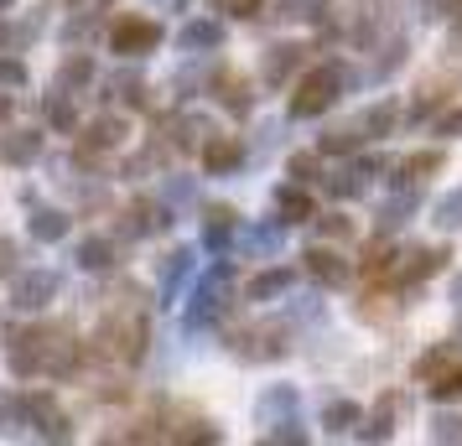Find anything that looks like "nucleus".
I'll return each mask as SVG.
<instances>
[{"mask_svg": "<svg viewBox=\"0 0 462 446\" xmlns=\"http://www.w3.org/2000/svg\"><path fill=\"white\" fill-rule=\"evenodd\" d=\"M337 84H343V68H317V73H307L301 88L291 94V114L296 120H312V114H322V109H333Z\"/></svg>", "mask_w": 462, "mask_h": 446, "instance_id": "obj_1", "label": "nucleus"}, {"mask_svg": "<svg viewBox=\"0 0 462 446\" xmlns=\"http://www.w3.org/2000/svg\"><path fill=\"white\" fill-rule=\"evenodd\" d=\"M162 42V26L146 22V16H125V22L109 26V47L120 52V58H141V52H156Z\"/></svg>", "mask_w": 462, "mask_h": 446, "instance_id": "obj_2", "label": "nucleus"}, {"mask_svg": "<svg viewBox=\"0 0 462 446\" xmlns=\"http://www.w3.org/2000/svg\"><path fill=\"white\" fill-rule=\"evenodd\" d=\"M58 291V276L52 270H32V276L16 280V291H11V301L22 306V312H37V306H47V296Z\"/></svg>", "mask_w": 462, "mask_h": 446, "instance_id": "obj_3", "label": "nucleus"}, {"mask_svg": "<svg viewBox=\"0 0 462 446\" xmlns=\"http://www.w3.org/2000/svg\"><path fill=\"white\" fill-rule=\"evenodd\" d=\"M245 161V146L234 141V135H208V146H203V167H208V177H224V171H234Z\"/></svg>", "mask_w": 462, "mask_h": 446, "instance_id": "obj_4", "label": "nucleus"}, {"mask_svg": "<svg viewBox=\"0 0 462 446\" xmlns=\"http://www.w3.org/2000/svg\"><path fill=\"white\" fill-rule=\"evenodd\" d=\"M37 150H42V135H32V130H16V135H5V141H0V156H5L11 167L37 161Z\"/></svg>", "mask_w": 462, "mask_h": 446, "instance_id": "obj_5", "label": "nucleus"}, {"mask_svg": "<svg viewBox=\"0 0 462 446\" xmlns=\"http://www.w3.org/2000/svg\"><path fill=\"white\" fill-rule=\"evenodd\" d=\"M275 208H281V223H307L312 218V197L301 187H281L275 192Z\"/></svg>", "mask_w": 462, "mask_h": 446, "instance_id": "obj_6", "label": "nucleus"}, {"mask_svg": "<svg viewBox=\"0 0 462 446\" xmlns=\"http://www.w3.org/2000/svg\"><path fill=\"white\" fill-rule=\"evenodd\" d=\"M307 270H312L317 280H328V286L348 280V265H343V255H333V250H307Z\"/></svg>", "mask_w": 462, "mask_h": 446, "instance_id": "obj_7", "label": "nucleus"}, {"mask_svg": "<svg viewBox=\"0 0 462 446\" xmlns=\"http://www.w3.org/2000/svg\"><path fill=\"white\" fill-rule=\"evenodd\" d=\"M296 63H301V47H271V58H265V78H271V84H281Z\"/></svg>", "mask_w": 462, "mask_h": 446, "instance_id": "obj_8", "label": "nucleus"}, {"mask_svg": "<svg viewBox=\"0 0 462 446\" xmlns=\"http://www.w3.org/2000/svg\"><path fill=\"white\" fill-rule=\"evenodd\" d=\"M291 286V270H265V276L250 280V301H265V296H281Z\"/></svg>", "mask_w": 462, "mask_h": 446, "instance_id": "obj_9", "label": "nucleus"}, {"mask_svg": "<svg viewBox=\"0 0 462 446\" xmlns=\"http://www.w3.org/2000/svg\"><path fill=\"white\" fill-rule=\"evenodd\" d=\"M441 265H447V250H416V255H411V265H405V276L426 280V276H437Z\"/></svg>", "mask_w": 462, "mask_h": 446, "instance_id": "obj_10", "label": "nucleus"}, {"mask_svg": "<svg viewBox=\"0 0 462 446\" xmlns=\"http://www.w3.org/2000/svg\"><path fill=\"white\" fill-rule=\"evenodd\" d=\"M229 234H234V213H229V208H208V218H203V239L218 250Z\"/></svg>", "mask_w": 462, "mask_h": 446, "instance_id": "obj_11", "label": "nucleus"}, {"mask_svg": "<svg viewBox=\"0 0 462 446\" xmlns=\"http://www.w3.org/2000/svg\"><path fill=\"white\" fill-rule=\"evenodd\" d=\"M218 42H224V26H213V22H192L182 32V47H218Z\"/></svg>", "mask_w": 462, "mask_h": 446, "instance_id": "obj_12", "label": "nucleus"}, {"mask_svg": "<svg viewBox=\"0 0 462 446\" xmlns=\"http://www.w3.org/2000/svg\"><path fill=\"white\" fill-rule=\"evenodd\" d=\"M32 234H37V239H63L68 234V218H63V213H52V208H42L37 218H32Z\"/></svg>", "mask_w": 462, "mask_h": 446, "instance_id": "obj_13", "label": "nucleus"}, {"mask_svg": "<svg viewBox=\"0 0 462 446\" xmlns=\"http://www.w3.org/2000/svg\"><path fill=\"white\" fill-rule=\"evenodd\" d=\"M120 135H125V120H94L88 125V146H120Z\"/></svg>", "mask_w": 462, "mask_h": 446, "instance_id": "obj_14", "label": "nucleus"}, {"mask_svg": "<svg viewBox=\"0 0 462 446\" xmlns=\"http://www.w3.org/2000/svg\"><path fill=\"white\" fill-rule=\"evenodd\" d=\"M47 120H52L58 130H73V125H79V109L68 105L63 94H52V99H47Z\"/></svg>", "mask_w": 462, "mask_h": 446, "instance_id": "obj_15", "label": "nucleus"}, {"mask_svg": "<svg viewBox=\"0 0 462 446\" xmlns=\"http://www.w3.org/2000/svg\"><path fill=\"white\" fill-rule=\"evenodd\" d=\"M441 167V150H420V156H411V161H405V182H420V177H426V171H437Z\"/></svg>", "mask_w": 462, "mask_h": 446, "instance_id": "obj_16", "label": "nucleus"}, {"mask_svg": "<svg viewBox=\"0 0 462 446\" xmlns=\"http://www.w3.org/2000/svg\"><path fill=\"white\" fill-rule=\"evenodd\" d=\"M79 265H84V270H105L109 265V244L105 239H88L84 250H79Z\"/></svg>", "mask_w": 462, "mask_h": 446, "instance_id": "obj_17", "label": "nucleus"}, {"mask_svg": "<svg viewBox=\"0 0 462 446\" xmlns=\"http://www.w3.org/2000/svg\"><path fill=\"white\" fill-rule=\"evenodd\" d=\"M218 88H224V105L229 109H239V114H245V109H250V94H245V78H218Z\"/></svg>", "mask_w": 462, "mask_h": 446, "instance_id": "obj_18", "label": "nucleus"}, {"mask_svg": "<svg viewBox=\"0 0 462 446\" xmlns=\"http://www.w3.org/2000/svg\"><path fill=\"white\" fill-rule=\"evenodd\" d=\"M437 223L441 229H457L462 223V192H452V197H441L437 203Z\"/></svg>", "mask_w": 462, "mask_h": 446, "instance_id": "obj_19", "label": "nucleus"}, {"mask_svg": "<svg viewBox=\"0 0 462 446\" xmlns=\"http://www.w3.org/2000/svg\"><path fill=\"white\" fill-rule=\"evenodd\" d=\"M354 421H358V405H348V400L328 405V425H333V431H343V425H354Z\"/></svg>", "mask_w": 462, "mask_h": 446, "instance_id": "obj_20", "label": "nucleus"}, {"mask_svg": "<svg viewBox=\"0 0 462 446\" xmlns=\"http://www.w3.org/2000/svg\"><path fill=\"white\" fill-rule=\"evenodd\" d=\"M431 395H437V400H452V395H462V369H452V374H441V379L431 384Z\"/></svg>", "mask_w": 462, "mask_h": 446, "instance_id": "obj_21", "label": "nucleus"}, {"mask_svg": "<svg viewBox=\"0 0 462 446\" xmlns=\"http://www.w3.org/2000/svg\"><path fill=\"white\" fill-rule=\"evenodd\" d=\"M348 234H354V223H348L343 213H328V218H322V239H348Z\"/></svg>", "mask_w": 462, "mask_h": 446, "instance_id": "obj_22", "label": "nucleus"}, {"mask_svg": "<svg viewBox=\"0 0 462 446\" xmlns=\"http://www.w3.org/2000/svg\"><path fill=\"white\" fill-rule=\"evenodd\" d=\"M364 270L374 276V270H390V244H369V255H364Z\"/></svg>", "mask_w": 462, "mask_h": 446, "instance_id": "obj_23", "label": "nucleus"}, {"mask_svg": "<svg viewBox=\"0 0 462 446\" xmlns=\"http://www.w3.org/2000/svg\"><path fill=\"white\" fill-rule=\"evenodd\" d=\"M411 203H416V197H400V203H390V208H384V218H379V223H384V229H395L400 218L411 213Z\"/></svg>", "mask_w": 462, "mask_h": 446, "instance_id": "obj_24", "label": "nucleus"}, {"mask_svg": "<svg viewBox=\"0 0 462 446\" xmlns=\"http://www.w3.org/2000/svg\"><path fill=\"white\" fill-rule=\"evenodd\" d=\"M88 78V58H73V63H63V84H84Z\"/></svg>", "mask_w": 462, "mask_h": 446, "instance_id": "obj_25", "label": "nucleus"}, {"mask_svg": "<svg viewBox=\"0 0 462 446\" xmlns=\"http://www.w3.org/2000/svg\"><path fill=\"white\" fill-rule=\"evenodd\" d=\"M437 441H462V421L441 415V421H437Z\"/></svg>", "mask_w": 462, "mask_h": 446, "instance_id": "obj_26", "label": "nucleus"}, {"mask_svg": "<svg viewBox=\"0 0 462 446\" xmlns=\"http://www.w3.org/2000/svg\"><path fill=\"white\" fill-rule=\"evenodd\" d=\"M254 5L260 0H218V11H229V16H254Z\"/></svg>", "mask_w": 462, "mask_h": 446, "instance_id": "obj_27", "label": "nucleus"}, {"mask_svg": "<svg viewBox=\"0 0 462 446\" xmlns=\"http://www.w3.org/2000/svg\"><path fill=\"white\" fill-rule=\"evenodd\" d=\"M0 84H26V73L16 63H0Z\"/></svg>", "mask_w": 462, "mask_h": 446, "instance_id": "obj_28", "label": "nucleus"}, {"mask_svg": "<svg viewBox=\"0 0 462 446\" xmlns=\"http://www.w3.org/2000/svg\"><path fill=\"white\" fill-rule=\"evenodd\" d=\"M441 130H447V135H457V130H462V114H452V120H447Z\"/></svg>", "mask_w": 462, "mask_h": 446, "instance_id": "obj_29", "label": "nucleus"}, {"mask_svg": "<svg viewBox=\"0 0 462 446\" xmlns=\"http://www.w3.org/2000/svg\"><path fill=\"white\" fill-rule=\"evenodd\" d=\"M5 114H11V99H5V94H0V120H5Z\"/></svg>", "mask_w": 462, "mask_h": 446, "instance_id": "obj_30", "label": "nucleus"}, {"mask_svg": "<svg viewBox=\"0 0 462 446\" xmlns=\"http://www.w3.org/2000/svg\"><path fill=\"white\" fill-rule=\"evenodd\" d=\"M11 5H16V0H0V16H5V11H11Z\"/></svg>", "mask_w": 462, "mask_h": 446, "instance_id": "obj_31", "label": "nucleus"}, {"mask_svg": "<svg viewBox=\"0 0 462 446\" xmlns=\"http://www.w3.org/2000/svg\"><path fill=\"white\" fill-rule=\"evenodd\" d=\"M5 42H11V32H5V26H0V47H5Z\"/></svg>", "mask_w": 462, "mask_h": 446, "instance_id": "obj_32", "label": "nucleus"}, {"mask_svg": "<svg viewBox=\"0 0 462 446\" xmlns=\"http://www.w3.org/2000/svg\"><path fill=\"white\" fill-rule=\"evenodd\" d=\"M457 301H462V280H457Z\"/></svg>", "mask_w": 462, "mask_h": 446, "instance_id": "obj_33", "label": "nucleus"}]
</instances>
